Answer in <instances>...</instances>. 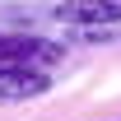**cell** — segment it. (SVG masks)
<instances>
[{"instance_id":"1","label":"cell","mask_w":121,"mask_h":121,"mask_svg":"<svg viewBox=\"0 0 121 121\" xmlns=\"http://www.w3.org/2000/svg\"><path fill=\"white\" fill-rule=\"evenodd\" d=\"M56 19L75 28H107V23H121V0H60Z\"/></svg>"},{"instance_id":"2","label":"cell","mask_w":121,"mask_h":121,"mask_svg":"<svg viewBox=\"0 0 121 121\" xmlns=\"http://www.w3.org/2000/svg\"><path fill=\"white\" fill-rule=\"evenodd\" d=\"M51 89L47 70H28V65H0V103H28Z\"/></svg>"}]
</instances>
